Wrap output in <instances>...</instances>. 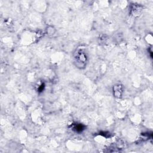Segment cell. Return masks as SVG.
<instances>
[{"mask_svg": "<svg viewBox=\"0 0 153 153\" xmlns=\"http://www.w3.org/2000/svg\"><path fill=\"white\" fill-rule=\"evenodd\" d=\"M87 60L88 56L84 50L80 49L76 51L74 55V62L77 68H84L87 65Z\"/></svg>", "mask_w": 153, "mask_h": 153, "instance_id": "obj_1", "label": "cell"}, {"mask_svg": "<svg viewBox=\"0 0 153 153\" xmlns=\"http://www.w3.org/2000/svg\"><path fill=\"white\" fill-rule=\"evenodd\" d=\"M113 91H114V96H116V98H120L122 95V93H123V85L120 84H116L114 87Z\"/></svg>", "mask_w": 153, "mask_h": 153, "instance_id": "obj_2", "label": "cell"}, {"mask_svg": "<svg viewBox=\"0 0 153 153\" xmlns=\"http://www.w3.org/2000/svg\"><path fill=\"white\" fill-rule=\"evenodd\" d=\"M71 129L76 133H81L85 129V126L80 123H75L71 126Z\"/></svg>", "mask_w": 153, "mask_h": 153, "instance_id": "obj_3", "label": "cell"}]
</instances>
